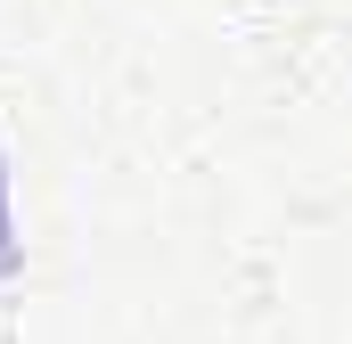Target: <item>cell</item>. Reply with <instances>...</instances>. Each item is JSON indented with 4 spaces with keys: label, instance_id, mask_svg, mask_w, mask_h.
Wrapping results in <instances>:
<instances>
[{
    "label": "cell",
    "instance_id": "cell-1",
    "mask_svg": "<svg viewBox=\"0 0 352 344\" xmlns=\"http://www.w3.org/2000/svg\"><path fill=\"white\" fill-rule=\"evenodd\" d=\"M0 262H8V180H0Z\"/></svg>",
    "mask_w": 352,
    "mask_h": 344
}]
</instances>
